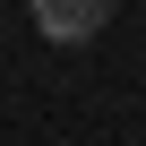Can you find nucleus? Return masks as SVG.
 Returning a JSON list of instances; mask_svg holds the SVG:
<instances>
[{"instance_id": "1", "label": "nucleus", "mask_w": 146, "mask_h": 146, "mask_svg": "<svg viewBox=\"0 0 146 146\" xmlns=\"http://www.w3.org/2000/svg\"><path fill=\"white\" fill-rule=\"evenodd\" d=\"M35 26H43L52 43H95V35L112 26V0H43Z\"/></svg>"}]
</instances>
